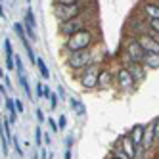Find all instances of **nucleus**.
Wrapping results in <instances>:
<instances>
[{
	"label": "nucleus",
	"instance_id": "obj_16",
	"mask_svg": "<svg viewBox=\"0 0 159 159\" xmlns=\"http://www.w3.org/2000/svg\"><path fill=\"white\" fill-rule=\"evenodd\" d=\"M4 104H6V109L10 113V123H16L17 121V111H16V104H14V98H10V96H4Z\"/></svg>",
	"mask_w": 159,
	"mask_h": 159
},
{
	"label": "nucleus",
	"instance_id": "obj_24",
	"mask_svg": "<svg viewBox=\"0 0 159 159\" xmlns=\"http://www.w3.org/2000/svg\"><path fill=\"white\" fill-rule=\"evenodd\" d=\"M4 50H6V58H14V48L10 40H4Z\"/></svg>",
	"mask_w": 159,
	"mask_h": 159
},
{
	"label": "nucleus",
	"instance_id": "obj_19",
	"mask_svg": "<svg viewBox=\"0 0 159 159\" xmlns=\"http://www.w3.org/2000/svg\"><path fill=\"white\" fill-rule=\"evenodd\" d=\"M69 104H71V107L79 113V115H84V113H86V109H84V106L81 104V102H77V100H73V98H71V100H69Z\"/></svg>",
	"mask_w": 159,
	"mask_h": 159
},
{
	"label": "nucleus",
	"instance_id": "obj_21",
	"mask_svg": "<svg viewBox=\"0 0 159 159\" xmlns=\"http://www.w3.org/2000/svg\"><path fill=\"white\" fill-rule=\"evenodd\" d=\"M25 25H31L33 29H35V25H37V21H35V14H33V10H31V8L27 10V14H25Z\"/></svg>",
	"mask_w": 159,
	"mask_h": 159
},
{
	"label": "nucleus",
	"instance_id": "obj_40",
	"mask_svg": "<svg viewBox=\"0 0 159 159\" xmlns=\"http://www.w3.org/2000/svg\"><path fill=\"white\" fill-rule=\"evenodd\" d=\"M48 157V152H46V148H40V159H46Z\"/></svg>",
	"mask_w": 159,
	"mask_h": 159
},
{
	"label": "nucleus",
	"instance_id": "obj_31",
	"mask_svg": "<svg viewBox=\"0 0 159 159\" xmlns=\"http://www.w3.org/2000/svg\"><path fill=\"white\" fill-rule=\"evenodd\" d=\"M65 127H67V117L65 115H60V119H58V129L63 130Z\"/></svg>",
	"mask_w": 159,
	"mask_h": 159
},
{
	"label": "nucleus",
	"instance_id": "obj_28",
	"mask_svg": "<svg viewBox=\"0 0 159 159\" xmlns=\"http://www.w3.org/2000/svg\"><path fill=\"white\" fill-rule=\"evenodd\" d=\"M48 100H50V107H52V109L58 107V102H60V96H58V94H54V92H52Z\"/></svg>",
	"mask_w": 159,
	"mask_h": 159
},
{
	"label": "nucleus",
	"instance_id": "obj_35",
	"mask_svg": "<svg viewBox=\"0 0 159 159\" xmlns=\"http://www.w3.org/2000/svg\"><path fill=\"white\" fill-rule=\"evenodd\" d=\"M42 144L50 146L52 144V138H50V132H42Z\"/></svg>",
	"mask_w": 159,
	"mask_h": 159
},
{
	"label": "nucleus",
	"instance_id": "obj_2",
	"mask_svg": "<svg viewBox=\"0 0 159 159\" xmlns=\"http://www.w3.org/2000/svg\"><path fill=\"white\" fill-rule=\"evenodd\" d=\"M96 42H98V31L84 29V31H79L75 35L67 37L65 44H63V50H65V54L77 52V50H86V48H92Z\"/></svg>",
	"mask_w": 159,
	"mask_h": 159
},
{
	"label": "nucleus",
	"instance_id": "obj_32",
	"mask_svg": "<svg viewBox=\"0 0 159 159\" xmlns=\"http://www.w3.org/2000/svg\"><path fill=\"white\" fill-rule=\"evenodd\" d=\"M48 127H50V130H52V132H60V129H58V121L48 119Z\"/></svg>",
	"mask_w": 159,
	"mask_h": 159
},
{
	"label": "nucleus",
	"instance_id": "obj_30",
	"mask_svg": "<svg viewBox=\"0 0 159 159\" xmlns=\"http://www.w3.org/2000/svg\"><path fill=\"white\" fill-rule=\"evenodd\" d=\"M54 4H60V6H65V4H77V2H84V0H52Z\"/></svg>",
	"mask_w": 159,
	"mask_h": 159
},
{
	"label": "nucleus",
	"instance_id": "obj_39",
	"mask_svg": "<svg viewBox=\"0 0 159 159\" xmlns=\"http://www.w3.org/2000/svg\"><path fill=\"white\" fill-rule=\"evenodd\" d=\"M65 146H67V150H71V148H73V136H67Z\"/></svg>",
	"mask_w": 159,
	"mask_h": 159
},
{
	"label": "nucleus",
	"instance_id": "obj_36",
	"mask_svg": "<svg viewBox=\"0 0 159 159\" xmlns=\"http://www.w3.org/2000/svg\"><path fill=\"white\" fill-rule=\"evenodd\" d=\"M50 94H52V90H50L48 86H44V88H42V98H44V100H48Z\"/></svg>",
	"mask_w": 159,
	"mask_h": 159
},
{
	"label": "nucleus",
	"instance_id": "obj_44",
	"mask_svg": "<svg viewBox=\"0 0 159 159\" xmlns=\"http://www.w3.org/2000/svg\"><path fill=\"white\" fill-rule=\"evenodd\" d=\"M152 2H153V4H155L157 8H159V0H152Z\"/></svg>",
	"mask_w": 159,
	"mask_h": 159
},
{
	"label": "nucleus",
	"instance_id": "obj_5",
	"mask_svg": "<svg viewBox=\"0 0 159 159\" xmlns=\"http://www.w3.org/2000/svg\"><path fill=\"white\" fill-rule=\"evenodd\" d=\"M100 71H102V65L100 63H92V65L84 67L83 71L75 73V77H79V83H81V86L84 90H94V88H98V75H100Z\"/></svg>",
	"mask_w": 159,
	"mask_h": 159
},
{
	"label": "nucleus",
	"instance_id": "obj_27",
	"mask_svg": "<svg viewBox=\"0 0 159 159\" xmlns=\"http://www.w3.org/2000/svg\"><path fill=\"white\" fill-rule=\"evenodd\" d=\"M14 63H16V71H17V73H25V69H23V61H21V58H19L17 54H16V61H14Z\"/></svg>",
	"mask_w": 159,
	"mask_h": 159
},
{
	"label": "nucleus",
	"instance_id": "obj_46",
	"mask_svg": "<svg viewBox=\"0 0 159 159\" xmlns=\"http://www.w3.org/2000/svg\"><path fill=\"white\" fill-rule=\"evenodd\" d=\"M27 2H31V0H27Z\"/></svg>",
	"mask_w": 159,
	"mask_h": 159
},
{
	"label": "nucleus",
	"instance_id": "obj_29",
	"mask_svg": "<svg viewBox=\"0 0 159 159\" xmlns=\"http://www.w3.org/2000/svg\"><path fill=\"white\" fill-rule=\"evenodd\" d=\"M35 142H37V146L42 148V129L40 127H37V130H35Z\"/></svg>",
	"mask_w": 159,
	"mask_h": 159
},
{
	"label": "nucleus",
	"instance_id": "obj_4",
	"mask_svg": "<svg viewBox=\"0 0 159 159\" xmlns=\"http://www.w3.org/2000/svg\"><path fill=\"white\" fill-rule=\"evenodd\" d=\"M96 63V52L92 48L86 50H77V52H67L65 54V65L69 67L73 73L83 71L84 67Z\"/></svg>",
	"mask_w": 159,
	"mask_h": 159
},
{
	"label": "nucleus",
	"instance_id": "obj_23",
	"mask_svg": "<svg viewBox=\"0 0 159 159\" xmlns=\"http://www.w3.org/2000/svg\"><path fill=\"white\" fill-rule=\"evenodd\" d=\"M12 146H14V150L17 152V155L23 157V148H21V144H19V140H17V136H12Z\"/></svg>",
	"mask_w": 159,
	"mask_h": 159
},
{
	"label": "nucleus",
	"instance_id": "obj_22",
	"mask_svg": "<svg viewBox=\"0 0 159 159\" xmlns=\"http://www.w3.org/2000/svg\"><path fill=\"white\" fill-rule=\"evenodd\" d=\"M146 25H148L150 31H153V33L159 35V19H146Z\"/></svg>",
	"mask_w": 159,
	"mask_h": 159
},
{
	"label": "nucleus",
	"instance_id": "obj_45",
	"mask_svg": "<svg viewBox=\"0 0 159 159\" xmlns=\"http://www.w3.org/2000/svg\"><path fill=\"white\" fill-rule=\"evenodd\" d=\"M107 159H117V157H113V155H109V157H107Z\"/></svg>",
	"mask_w": 159,
	"mask_h": 159
},
{
	"label": "nucleus",
	"instance_id": "obj_26",
	"mask_svg": "<svg viewBox=\"0 0 159 159\" xmlns=\"http://www.w3.org/2000/svg\"><path fill=\"white\" fill-rule=\"evenodd\" d=\"M152 127H153V134H155V142H159V117H155L152 121Z\"/></svg>",
	"mask_w": 159,
	"mask_h": 159
},
{
	"label": "nucleus",
	"instance_id": "obj_41",
	"mask_svg": "<svg viewBox=\"0 0 159 159\" xmlns=\"http://www.w3.org/2000/svg\"><path fill=\"white\" fill-rule=\"evenodd\" d=\"M4 83H6V84H4L6 88H12V81H10V77H6V75H4Z\"/></svg>",
	"mask_w": 159,
	"mask_h": 159
},
{
	"label": "nucleus",
	"instance_id": "obj_33",
	"mask_svg": "<svg viewBox=\"0 0 159 159\" xmlns=\"http://www.w3.org/2000/svg\"><path fill=\"white\" fill-rule=\"evenodd\" d=\"M6 69H8V71H14V69H16L14 58H6Z\"/></svg>",
	"mask_w": 159,
	"mask_h": 159
},
{
	"label": "nucleus",
	"instance_id": "obj_9",
	"mask_svg": "<svg viewBox=\"0 0 159 159\" xmlns=\"http://www.w3.org/2000/svg\"><path fill=\"white\" fill-rule=\"evenodd\" d=\"M123 58H125V56H123ZM125 61H127V65H123V67H127L129 73L132 75V79H134L136 83H142L144 79H146V71H148V69H146L142 63H134V61H130L129 58H125Z\"/></svg>",
	"mask_w": 159,
	"mask_h": 159
},
{
	"label": "nucleus",
	"instance_id": "obj_11",
	"mask_svg": "<svg viewBox=\"0 0 159 159\" xmlns=\"http://www.w3.org/2000/svg\"><path fill=\"white\" fill-rule=\"evenodd\" d=\"M117 146L121 148V150L127 153L130 159H134L136 157V148H134V144H132V140L129 138V134H123L121 138H119V142H117Z\"/></svg>",
	"mask_w": 159,
	"mask_h": 159
},
{
	"label": "nucleus",
	"instance_id": "obj_37",
	"mask_svg": "<svg viewBox=\"0 0 159 159\" xmlns=\"http://www.w3.org/2000/svg\"><path fill=\"white\" fill-rule=\"evenodd\" d=\"M37 119H39L40 123H44V119H46V117H44V111H42V109H37Z\"/></svg>",
	"mask_w": 159,
	"mask_h": 159
},
{
	"label": "nucleus",
	"instance_id": "obj_12",
	"mask_svg": "<svg viewBox=\"0 0 159 159\" xmlns=\"http://www.w3.org/2000/svg\"><path fill=\"white\" fill-rule=\"evenodd\" d=\"M129 138L132 140L134 148H142V140H144V125H134V127L127 132Z\"/></svg>",
	"mask_w": 159,
	"mask_h": 159
},
{
	"label": "nucleus",
	"instance_id": "obj_6",
	"mask_svg": "<svg viewBox=\"0 0 159 159\" xmlns=\"http://www.w3.org/2000/svg\"><path fill=\"white\" fill-rule=\"evenodd\" d=\"M113 77H115V83H113V84H115L119 90H123V92H132V90L136 88V84H138L132 79V75L129 73V69H127V67H123V65L115 71Z\"/></svg>",
	"mask_w": 159,
	"mask_h": 159
},
{
	"label": "nucleus",
	"instance_id": "obj_42",
	"mask_svg": "<svg viewBox=\"0 0 159 159\" xmlns=\"http://www.w3.org/2000/svg\"><path fill=\"white\" fill-rule=\"evenodd\" d=\"M58 96H60L61 100H65V90H63L61 86H60V90H58Z\"/></svg>",
	"mask_w": 159,
	"mask_h": 159
},
{
	"label": "nucleus",
	"instance_id": "obj_17",
	"mask_svg": "<svg viewBox=\"0 0 159 159\" xmlns=\"http://www.w3.org/2000/svg\"><path fill=\"white\" fill-rule=\"evenodd\" d=\"M17 79H19V84H21V88H23L25 96H27L29 100H33V92H31V86H29V81H27L25 73H17Z\"/></svg>",
	"mask_w": 159,
	"mask_h": 159
},
{
	"label": "nucleus",
	"instance_id": "obj_14",
	"mask_svg": "<svg viewBox=\"0 0 159 159\" xmlns=\"http://www.w3.org/2000/svg\"><path fill=\"white\" fill-rule=\"evenodd\" d=\"M142 14L146 16V19H159V8L152 2V0H146L142 4Z\"/></svg>",
	"mask_w": 159,
	"mask_h": 159
},
{
	"label": "nucleus",
	"instance_id": "obj_48",
	"mask_svg": "<svg viewBox=\"0 0 159 159\" xmlns=\"http://www.w3.org/2000/svg\"><path fill=\"white\" fill-rule=\"evenodd\" d=\"M0 86H2V84H0Z\"/></svg>",
	"mask_w": 159,
	"mask_h": 159
},
{
	"label": "nucleus",
	"instance_id": "obj_7",
	"mask_svg": "<svg viewBox=\"0 0 159 159\" xmlns=\"http://www.w3.org/2000/svg\"><path fill=\"white\" fill-rule=\"evenodd\" d=\"M123 56H125V58H129L130 61H134V63H142L146 52L140 46V42L136 40L134 37H130V39H127V42H125V52H123Z\"/></svg>",
	"mask_w": 159,
	"mask_h": 159
},
{
	"label": "nucleus",
	"instance_id": "obj_8",
	"mask_svg": "<svg viewBox=\"0 0 159 159\" xmlns=\"http://www.w3.org/2000/svg\"><path fill=\"white\" fill-rule=\"evenodd\" d=\"M134 39L140 42V46L144 48L146 54H159V42L152 39L148 33H138V35H134Z\"/></svg>",
	"mask_w": 159,
	"mask_h": 159
},
{
	"label": "nucleus",
	"instance_id": "obj_13",
	"mask_svg": "<svg viewBox=\"0 0 159 159\" xmlns=\"http://www.w3.org/2000/svg\"><path fill=\"white\" fill-rule=\"evenodd\" d=\"M155 144V134H153V127L150 125H144V140H142V148L144 150H152Z\"/></svg>",
	"mask_w": 159,
	"mask_h": 159
},
{
	"label": "nucleus",
	"instance_id": "obj_47",
	"mask_svg": "<svg viewBox=\"0 0 159 159\" xmlns=\"http://www.w3.org/2000/svg\"><path fill=\"white\" fill-rule=\"evenodd\" d=\"M0 96H2V94H0Z\"/></svg>",
	"mask_w": 159,
	"mask_h": 159
},
{
	"label": "nucleus",
	"instance_id": "obj_20",
	"mask_svg": "<svg viewBox=\"0 0 159 159\" xmlns=\"http://www.w3.org/2000/svg\"><path fill=\"white\" fill-rule=\"evenodd\" d=\"M111 155H113V157H117V159H130V157H129L127 153H125V152L121 150V148H119L117 144H115V148L111 150Z\"/></svg>",
	"mask_w": 159,
	"mask_h": 159
},
{
	"label": "nucleus",
	"instance_id": "obj_1",
	"mask_svg": "<svg viewBox=\"0 0 159 159\" xmlns=\"http://www.w3.org/2000/svg\"><path fill=\"white\" fill-rule=\"evenodd\" d=\"M96 23V17H94V8H90V10H86L84 14H81V16H77V17H73V19H69V21H63V23H60V27H58V31H60V35L61 37H71V35H75V33H79V31H84V29H92V25Z\"/></svg>",
	"mask_w": 159,
	"mask_h": 159
},
{
	"label": "nucleus",
	"instance_id": "obj_34",
	"mask_svg": "<svg viewBox=\"0 0 159 159\" xmlns=\"http://www.w3.org/2000/svg\"><path fill=\"white\" fill-rule=\"evenodd\" d=\"M14 104H16V111L17 113H23V104H21L19 98H14Z\"/></svg>",
	"mask_w": 159,
	"mask_h": 159
},
{
	"label": "nucleus",
	"instance_id": "obj_43",
	"mask_svg": "<svg viewBox=\"0 0 159 159\" xmlns=\"http://www.w3.org/2000/svg\"><path fill=\"white\" fill-rule=\"evenodd\" d=\"M71 157H73L71 150H65V155H63V159H71Z\"/></svg>",
	"mask_w": 159,
	"mask_h": 159
},
{
	"label": "nucleus",
	"instance_id": "obj_15",
	"mask_svg": "<svg viewBox=\"0 0 159 159\" xmlns=\"http://www.w3.org/2000/svg\"><path fill=\"white\" fill-rule=\"evenodd\" d=\"M142 65L146 69H159V54H146Z\"/></svg>",
	"mask_w": 159,
	"mask_h": 159
},
{
	"label": "nucleus",
	"instance_id": "obj_38",
	"mask_svg": "<svg viewBox=\"0 0 159 159\" xmlns=\"http://www.w3.org/2000/svg\"><path fill=\"white\" fill-rule=\"evenodd\" d=\"M42 88H44V84L42 83H37V96L39 98H42Z\"/></svg>",
	"mask_w": 159,
	"mask_h": 159
},
{
	"label": "nucleus",
	"instance_id": "obj_10",
	"mask_svg": "<svg viewBox=\"0 0 159 159\" xmlns=\"http://www.w3.org/2000/svg\"><path fill=\"white\" fill-rule=\"evenodd\" d=\"M113 83H115V77H113V73L109 69H106V67H102V71L98 75V88L100 90H106L109 86H113Z\"/></svg>",
	"mask_w": 159,
	"mask_h": 159
},
{
	"label": "nucleus",
	"instance_id": "obj_25",
	"mask_svg": "<svg viewBox=\"0 0 159 159\" xmlns=\"http://www.w3.org/2000/svg\"><path fill=\"white\" fill-rule=\"evenodd\" d=\"M25 27V35H27V39L31 37V40H37V33H35V29H33L31 25H23Z\"/></svg>",
	"mask_w": 159,
	"mask_h": 159
},
{
	"label": "nucleus",
	"instance_id": "obj_3",
	"mask_svg": "<svg viewBox=\"0 0 159 159\" xmlns=\"http://www.w3.org/2000/svg\"><path fill=\"white\" fill-rule=\"evenodd\" d=\"M94 8L92 0H84V2H77V4H65V6H60V4H54L52 6V14L56 17V21H60V23H63V21H69L77 16L84 14L86 10Z\"/></svg>",
	"mask_w": 159,
	"mask_h": 159
},
{
	"label": "nucleus",
	"instance_id": "obj_18",
	"mask_svg": "<svg viewBox=\"0 0 159 159\" xmlns=\"http://www.w3.org/2000/svg\"><path fill=\"white\" fill-rule=\"evenodd\" d=\"M37 67H39V71H40V75H42V79H46V81H48V79H50V69H48V67H46V61H44V60H37V63H35Z\"/></svg>",
	"mask_w": 159,
	"mask_h": 159
}]
</instances>
